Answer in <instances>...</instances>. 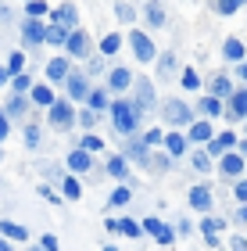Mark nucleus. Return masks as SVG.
<instances>
[{
	"instance_id": "f257e3e1",
	"label": "nucleus",
	"mask_w": 247,
	"mask_h": 251,
	"mask_svg": "<svg viewBox=\"0 0 247 251\" xmlns=\"http://www.w3.org/2000/svg\"><path fill=\"white\" fill-rule=\"evenodd\" d=\"M140 115H143V108L136 104V100H129V97L111 100V122H115V129L122 136H133L140 129Z\"/></svg>"
},
{
	"instance_id": "f03ea898",
	"label": "nucleus",
	"mask_w": 247,
	"mask_h": 251,
	"mask_svg": "<svg viewBox=\"0 0 247 251\" xmlns=\"http://www.w3.org/2000/svg\"><path fill=\"white\" fill-rule=\"evenodd\" d=\"M47 122H50L58 133H68L72 126L79 122V111L72 108V97H68V100H54V104L47 108Z\"/></svg>"
},
{
	"instance_id": "7ed1b4c3",
	"label": "nucleus",
	"mask_w": 247,
	"mask_h": 251,
	"mask_svg": "<svg viewBox=\"0 0 247 251\" xmlns=\"http://www.w3.org/2000/svg\"><path fill=\"white\" fill-rule=\"evenodd\" d=\"M129 47H133V58L143 61V65H151L154 58H158V47H154V40L147 36V32H140V29H129Z\"/></svg>"
},
{
	"instance_id": "20e7f679",
	"label": "nucleus",
	"mask_w": 247,
	"mask_h": 251,
	"mask_svg": "<svg viewBox=\"0 0 247 251\" xmlns=\"http://www.w3.org/2000/svg\"><path fill=\"white\" fill-rule=\"evenodd\" d=\"M22 40H25L29 47H43V43H47V25H43L40 18L25 15V22H22Z\"/></svg>"
},
{
	"instance_id": "39448f33",
	"label": "nucleus",
	"mask_w": 247,
	"mask_h": 251,
	"mask_svg": "<svg viewBox=\"0 0 247 251\" xmlns=\"http://www.w3.org/2000/svg\"><path fill=\"white\" fill-rule=\"evenodd\" d=\"M219 169H222V176H233V179H237V176L247 173V154H240L237 147H233V151H226V154L219 158Z\"/></svg>"
},
{
	"instance_id": "423d86ee",
	"label": "nucleus",
	"mask_w": 247,
	"mask_h": 251,
	"mask_svg": "<svg viewBox=\"0 0 247 251\" xmlns=\"http://www.w3.org/2000/svg\"><path fill=\"white\" fill-rule=\"evenodd\" d=\"M161 115H165V122H172V126H190L194 122V111H190L183 100H165V108H161Z\"/></svg>"
},
{
	"instance_id": "0eeeda50",
	"label": "nucleus",
	"mask_w": 247,
	"mask_h": 251,
	"mask_svg": "<svg viewBox=\"0 0 247 251\" xmlns=\"http://www.w3.org/2000/svg\"><path fill=\"white\" fill-rule=\"evenodd\" d=\"M143 233H151V237H154L158 244H172L179 230H172V226H165V223L158 219V215H147V219H143Z\"/></svg>"
},
{
	"instance_id": "6e6552de",
	"label": "nucleus",
	"mask_w": 247,
	"mask_h": 251,
	"mask_svg": "<svg viewBox=\"0 0 247 251\" xmlns=\"http://www.w3.org/2000/svg\"><path fill=\"white\" fill-rule=\"evenodd\" d=\"M237 144H240V136L233 133V129H226V133H215V136H211V140H208L204 147H208V151L215 154V158H222L226 151H233V147H237Z\"/></svg>"
},
{
	"instance_id": "1a4fd4ad",
	"label": "nucleus",
	"mask_w": 247,
	"mask_h": 251,
	"mask_svg": "<svg viewBox=\"0 0 247 251\" xmlns=\"http://www.w3.org/2000/svg\"><path fill=\"white\" fill-rule=\"evenodd\" d=\"M65 50H68L72 58H90V36H86L79 25L68 32V43H65Z\"/></svg>"
},
{
	"instance_id": "9d476101",
	"label": "nucleus",
	"mask_w": 247,
	"mask_h": 251,
	"mask_svg": "<svg viewBox=\"0 0 247 251\" xmlns=\"http://www.w3.org/2000/svg\"><path fill=\"white\" fill-rule=\"evenodd\" d=\"M226 104H229V111H226V115H229L233 122L247 119V86H237V90L229 94V100H226Z\"/></svg>"
},
{
	"instance_id": "9b49d317",
	"label": "nucleus",
	"mask_w": 247,
	"mask_h": 251,
	"mask_svg": "<svg viewBox=\"0 0 247 251\" xmlns=\"http://www.w3.org/2000/svg\"><path fill=\"white\" fill-rule=\"evenodd\" d=\"M186 133H190V140H194V144H208L211 136H215V126H211V119L204 115V119H194V122H190Z\"/></svg>"
},
{
	"instance_id": "f8f14e48",
	"label": "nucleus",
	"mask_w": 247,
	"mask_h": 251,
	"mask_svg": "<svg viewBox=\"0 0 247 251\" xmlns=\"http://www.w3.org/2000/svg\"><path fill=\"white\" fill-rule=\"evenodd\" d=\"M133 97H136V104L143 111L158 108V104H154V83H151V79H136V83H133Z\"/></svg>"
},
{
	"instance_id": "ddd939ff",
	"label": "nucleus",
	"mask_w": 247,
	"mask_h": 251,
	"mask_svg": "<svg viewBox=\"0 0 247 251\" xmlns=\"http://www.w3.org/2000/svg\"><path fill=\"white\" fill-rule=\"evenodd\" d=\"M65 86H68V97H72V100H86L90 90H93V86H90V75H86V72H72Z\"/></svg>"
},
{
	"instance_id": "4468645a",
	"label": "nucleus",
	"mask_w": 247,
	"mask_h": 251,
	"mask_svg": "<svg viewBox=\"0 0 247 251\" xmlns=\"http://www.w3.org/2000/svg\"><path fill=\"white\" fill-rule=\"evenodd\" d=\"M68 75H72V61L68 58H50L47 61V79L50 83H68Z\"/></svg>"
},
{
	"instance_id": "2eb2a0df",
	"label": "nucleus",
	"mask_w": 247,
	"mask_h": 251,
	"mask_svg": "<svg viewBox=\"0 0 247 251\" xmlns=\"http://www.w3.org/2000/svg\"><path fill=\"white\" fill-rule=\"evenodd\" d=\"M50 18L61 22V25H68V29H75V22H79V7H75L72 0H65V4H58L50 11Z\"/></svg>"
},
{
	"instance_id": "dca6fc26",
	"label": "nucleus",
	"mask_w": 247,
	"mask_h": 251,
	"mask_svg": "<svg viewBox=\"0 0 247 251\" xmlns=\"http://www.w3.org/2000/svg\"><path fill=\"white\" fill-rule=\"evenodd\" d=\"M186 144H190V133H179V129L165 133V151L172 154V158H183L186 154Z\"/></svg>"
},
{
	"instance_id": "f3484780",
	"label": "nucleus",
	"mask_w": 247,
	"mask_h": 251,
	"mask_svg": "<svg viewBox=\"0 0 247 251\" xmlns=\"http://www.w3.org/2000/svg\"><path fill=\"white\" fill-rule=\"evenodd\" d=\"M133 83H136V75H133L129 68H111V72H108V86L115 90V94H122V90H129Z\"/></svg>"
},
{
	"instance_id": "a211bd4d",
	"label": "nucleus",
	"mask_w": 247,
	"mask_h": 251,
	"mask_svg": "<svg viewBox=\"0 0 247 251\" xmlns=\"http://www.w3.org/2000/svg\"><path fill=\"white\" fill-rule=\"evenodd\" d=\"M29 100H32L36 108H50L58 97H54V90H50L47 83H32V90H29Z\"/></svg>"
},
{
	"instance_id": "6ab92c4d",
	"label": "nucleus",
	"mask_w": 247,
	"mask_h": 251,
	"mask_svg": "<svg viewBox=\"0 0 247 251\" xmlns=\"http://www.w3.org/2000/svg\"><path fill=\"white\" fill-rule=\"evenodd\" d=\"M233 75H211V83H208V94H215V97H222V100H229V94H233Z\"/></svg>"
},
{
	"instance_id": "aec40b11",
	"label": "nucleus",
	"mask_w": 247,
	"mask_h": 251,
	"mask_svg": "<svg viewBox=\"0 0 247 251\" xmlns=\"http://www.w3.org/2000/svg\"><path fill=\"white\" fill-rule=\"evenodd\" d=\"M90 154H93V151H86L83 144H79V147H72V154H68V169H72V173H86V169L93 165V162H90Z\"/></svg>"
},
{
	"instance_id": "412c9836",
	"label": "nucleus",
	"mask_w": 247,
	"mask_h": 251,
	"mask_svg": "<svg viewBox=\"0 0 247 251\" xmlns=\"http://www.w3.org/2000/svg\"><path fill=\"white\" fill-rule=\"evenodd\" d=\"M68 25H61V22H54L50 18V25H47V43L50 47H65V43H68Z\"/></svg>"
},
{
	"instance_id": "4be33fe9",
	"label": "nucleus",
	"mask_w": 247,
	"mask_h": 251,
	"mask_svg": "<svg viewBox=\"0 0 247 251\" xmlns=\"http://www.w3.org/2000/svg\"><path fill=\"white\" fill-rule=\"evenodd\" d=\"M215 162H219V158L211 154L208 147H204V151H194V154H190V165H194L197 173H211V169H215Z\"/></svg>"
},
{
	"instance_id": "5701e85b",
	"label": "nucleus",
	"mask_w": 247,
	"mask_h": 251,
	"mask_svg": "<svg viewBox=\"0 0 247 251\" xmlns=\"http://www.w3.org/2000/svg\"><path fill=\"white\" fill-rule=\"evenodd\" d=\"M86 104H90V108H97V111H111V97H108V90H104V86H93V90H90V97H86Z\"/></svg>"
},
{
	"instance_id": "b1692460",
	"label": "nucleus",
	"mask_w": 247,
	"mask_h": 251,
	"mask_svg": "<svg viewBox=\"0 0 247 251\" xmlns=\"http://www.w3.org/2000/svg\"><path fill=\"white\" fill-rule=\"evenodd\" d=\"M4 111H7V115L18 122V119H25V111H29V100L22 97V94H11V100L4 104Z\"/></svg>"
},
{
	"instance_id": "393cba45",
	"label": "nucleus",
	"mask_w": 247,
	"mask_h": 251,
	"mask_svg": "<svg viewBox=\"0 0 247 251\" xmlns=\"http://www.w3.org/2000/svg\"><path fill=\"white\" fill-rule=\"evenodd\" d=\"M197 111H201V115H208V119H219V115H222V97H215V94L201 97V104H197Z\"/></svg>"
},
{
	"instance_id": "a878e982",
	"label": "nucleus",
	"mask_w": 247,
	"mask_h": 251,
	"mask_svg": "<svg viewBox=\"0 0 247 251\" xmlns=\"http://www.w3.org/2000/svg\"><path fill=\"white\" fill-rule=\"evenodd\" d=\"M190 204H194L197 212H208L211 208V190L208 187H190Z\"/></svg>"
},
{
	"instance_id": "bb28decb",
	"label": "nucleus",
	"mask_w": 247,
	"mask_h": 251,
	"mask_svg": "<svg viewBox=\"0 0 247 251\" xmlns=\"http://www.w3.org/2000/svg\"><path fill=\"white\" fill-rule=\"evenodd\" d=\"M222 54H226L229 61H244V58H247V47H244V40H237V36H229L226 43H222Z\"/></svg>"
},
{
	"instance_id": "cd10ccee",
	"label": "nucleus",
	"mask_w": 247,
	"mask_h": 251,
	"mask_svg": "<svg viewBox=\"0 0 247 251\" xmlns=\"http://www.w3.org/2000/svg\"><path fill=\"white\" fill-rule=\"evenodd\" d=\"M108 173L115 176V179H129V162H126V154L108 158Z\"/></svg>"
},
{
	"instance_id": "c85d7f7f",
	"label": "nucleus",
	"mask_w": 247,
	"mask_h": 251,
	"mask_svg": "<svg viewBox=\"0 0 247 251\" xmlns=\"http://www.w3.org/2000/svg\"><path fill=\"white\" fill-rule=\"evenodd\" d=\"M61 194H65V201H79V198H83V187H79V179H75L72 173L65 176V183H61Z\"/></svg>"
},
{
	"instance_id": "c756f323",
	"label": "nucleus",
	"mask_w": 247,
	"mask_h": 251,
	"mask_svg": "<svg viewBox=\"0 0 247 251\" xmlns=\"http://www.w3.org/2000/svg\"><path fill=\"white\" fill-rule=\"evenodd\" d=\"M147 25L151 29H161L165 25V7L158 4V0H151V4H147Z\"/></svg>"
},
{
	"instance_id": "7c9ffc66",
	"label": "nucleus",
	"mask_w": 247,
	"mask_h": 251,
	"mask_svg": "<svg viewBox=\"0 0 247 251\" xmlns=\"http://www.w3.org/2000/svg\"><path fill=\"white\" fill-rule=\"evenodd\" d=\"M222 219H215V215H204V219H201V233L204 237H219V230H222Z\"/></svg>"
},
{
	"instance_id": "2f4dec72",
	"label": "nucleus",
	"mask_w": 247,
	"mask_h": 251,
	"mask_svg": "<svg viewBox=\"0 0 247 251\" xmlns=\"http://www.w3.org/2000/svg\"><path fill=\"white\" fill-rule=\"evenodd\" d=\"M122 50V36L118 32H108L104 40H100V54H118Z\"/></svg>"
},
{
	"instance_id": "473e14b6",
	"label": "nucleus",
	"mask_w": 247,
	"mask_h": 251,
	"mask_svg": "<svg viewBox=\"0 0 247 251\" xmlns=\"http://www.w3.org/2000/svg\"><path fill=\"white\" fill-rule=\"evenodd\" d=\"M0 233H7L11 241H25V226H15V223H7V219H0Z\"/></svg>"
},
{
	"instance_id": "72a5a7b5",
	"label": "nucleus",
	"mask_w": 247,
	"mask_h": 251,
	"mask_svg": "<svg viewBox=\"0 0 247 251\" xmlns=\"http://www.w3.org/2000/svg\"><path fill=\"white\" fill-rule=\"evenodd\" d=\"M25 15H32V18H47V15H50L47 0H25Z\"/></svg>"
},
{
	"instance_id": "f704fd0d",
	"label": "nucleus",
	"mask_w": 247,
	"mask_h": 251,
	"mask_svg": "<svg viewBox=\"0 0 247 251\" xmlns=\"http://www.w3.org/2000/svg\"><path fill=\"white\" fill-rule=\"evenodd\" d=\"M118 233H126V237H140L143 233V219H118Z\"/></svg>"
},
{
	"instance_id": "c9c22d12",
	"label": "nucleus",
	"mask_w": 247,
	"mask_h": 251,
	"mask_svg": "<svg viewBox=\"0 0 247 251\" xmlns=\"http://www.w3.org/2000/svg\"><path fill=\"white\" fill-rule=\"evenodd\" d=\"M115 18H118V22H126V25H129V22H136V11H133V4H126V0H118V4H115Z\"/></svg>"
},
{
	"instance_id": "e433bc0d",
	"label": "nucleus",
	"mask_w": 247,
	"mask_h": 251,
	"mask_svg": "<svg viewBox=\"0 0 247 251\" xmlns=\"http://www.w3.org/2000/svg\"><path fill=\"white\" fill-rule=\"evenodd\" d=\"M179 83H183V90H197V86H201V75H197L194 68L186 65L183 72H179Z\"/></svg>"
},
{
	"instance_id": "4c0bfd02",
	"label": "nucleus",
	"mask_w": 247,
	"mask_h": 251,
	"mask_svg": "<svg viewBox=\"0 0 247 251\" xmlns=\"http://www.w3.org/2000/svg\"><path fill=\"white\" fill-rule=\"evenodd\" d=\"M240 4H247V0H215V11H219V15H237V11H240Z\"/></svg>"
},
{
	"instance_id": "58836bf2",
	"label": "nucleus",
	"mask_w": 247,
	"mask_h": 251,
	"mask_svg": "<svg viewBox=\"0 0 247 251\" xmlns=\"http://www.w3.org/2000/svg\"><path fill=\"white\" fill-rule=\"evenodd\" d=\"M176 72V54H161L158 58V75L165 79V75H172Z\"/></svg>"
},
{
	"instance_id": "ea45409f",
	"label": "nucleus",
	"mask_w": 247,
	"mask_h": 251,
	"mask_svg": "<svg viewBox=\"0 0 247 251\" xmlns=\"http://www.w3.org/2000/svg\"><path fill=\"white\" fill-rule=\"evenodd\" d=\"M129 198H133V194H129V187H126V183L111 190V204H115V208H122V204H129Z\"/></svg>"
},
{
	"instance_id": "a19ab883",
	"label": "nucleus",
	"mask_w": 247,
	"mask_h": 251,
	"mask_svg": "<svg viewBox=\"0 0 247 251\" xmlns=\"http://www.w3.org/2000/svg\"><path fill=\"white\" fill-rule=\"evenodd\" d=\"M168 165H172V154H168V151H158V154H151V169H158V173H165Z\"/></svg>"
},
{
	"instance_id": "79ce46f5",
	"label": "nucleus",
	"mask_w": 247,
	"mask_h": 251,
	"mask_svg": "<svg viewBox=\"0 0 247 251\" xmlns=\"http://www.w3.org/2000/svg\"><path fill=\"white\" fill-rule=\"evenodd\" d=\"M7 68H11V75H18L22 68H25V54H22V50H11V58H7Z\"/></svg>"
},
{
	"instance_id": "37998d69",
	"label": "nucleus",
	"mask_w": 247,
	"mask_h": 251,
	"mask_svg": "<svg viewBox=\"0 0 247 251\" xmlns=\"http://www.w3.org/2000/svg\"><path fill=\"white\" fill-rule=\"evenodd\" d=\"M11 86H15V94H25V90H32V79L25 72H18V75H11Z\"/></svg>"
},
{
	"instance_id": "c03bdc74",
	"label": "nucleus",
	"mask_w": 247,
	"mask_h": 251,
	"mask_svg": "<svg viewBox=\"0 0 247 251\" xmlns=\"http://www.w3.org/2000/svg\"><path fill=\"white\" fill-rule=\"evenodd\" d=\"M79 144L86 147V151H93V154H97V151H104V140H100V136H97V133H86V136H83V140H79Z\"/></svg>"
},
{
	"instance_id": "a18cd8bd",
	"label": "nucleus",
	"mask_w": 247,
	"mask_h": 251,
	"mask_svg": "<svg viewBox=\"0 0 247 251\" xmlns=\"http://www.w3.org/2000/svg\"><path fill=\"white\" fill-rule=\"evenodd\" d=\"M143 140H147V147H165V133L161 129H147V133H143Z\"/></svg>"
},
{
	"instance_id": "49530a36",
	"label": "nucleus",
	"mask_w": 247,
	"mask_h": 251,
	"mask_svg": "<svg viewBox=\"0 0 247 251\" xmlns=\"http://www.w3.org/2000/svg\"><path fill=\"white\" fill-rule=\"evenodd\" d=\"M233 198H237L240 204L247 201V176H237V183H233Z\"/></svg>"
},
{
	"instance_id": "de8ad7c7",
	"label": "nucleus",
	"mask_w": 247,
	"mask_h": 251,
	"mask_svg": "<svg viewBox=\"0 0 247 251\" xmlns=\"http://www.w3.org/2000/svg\"><path fill=\"white\" fill-rule=\"evenodd\" d=\"M40 140H43L40 126H25V144H29V147H40Z\"/></svg>"
},
{
	"instance_id": "09e8293b",
	"label": "nucleus",
	"mask_w": 247,
	"mask_h": 251,
	"mask_svg": "<svg viewBox=\"0 0 247 251\" xmlns=\"http://www.w3.org/2000/svg\"><path fill=\"white\" fill-rule=\"evenodd\" d=\"M7 133H11V115H7L4 108H0V144L7 140Z\"/></svg>"
},
{
	"instance_id": "8fccbe9b",
	"label": "nucleus",
	"mask_w": 247,
	"mask_h": 251,
	"mask_svg": "<svg viewBox=\"0 0 247 251\" xmlns=\"http://www.w3.org/2000/svg\"><path fill=\"white\" fill-rule=\"evenodd\" d=\"M97 115H100L97 108H86V111H79V126H93V122H97Z\"/></svg>"
},
{
	"instance_id": "3c124183",
	"label": "nucleus",
	"mask_w": 247,
	"mask_h": 251,
	"mask_svg": "<svg viewBox=\"0 0 247 251\" xmlns=\"http://www.w3.org/2000/svg\"><path fill=\"white\" fill-rule=\"evenodd\" d=\"M233 79H240V83L247 86V58H244V61H237V72H233Z\"/></svg>"
},
{
	"instance_id": "603ef678",
	"label": "nucleus",
	"mask_w": 247,
	"mask_h": 251,
	"mask_svg": "<svg viewBox=\"0 0 247 251\" xmlns=\"http://www.w3.org/2000/svg\"><path fill=\"white\" fill-rule=\"evenodd\" d=\"M40 194H43V198H47L50 204H61V198H65V194H54L50 187H40Z\"/></svg>"
},
{
	"instance_id": "864d4df0",
	"label": "nucleus",
	"mask_w": 247,
	"mask_h": 251,
	"mask_svg": "<svg viewBox=\"0 0 247 251\" xmlns=\"http://www.w3.org/2000/svg\"><path fill=\"white\" fill-rule=\"evenodd\" d=\"M4 83H11V68H7V65H0V86H4Z\"/></svg>"
},
{
	"instance_id": "5fc2aeb1",
	"label": "nucleus",
	"mask_w": 247,
	"mask_h": 251,
	"mask_svg": "<svg viewBox=\"0 0 247 251\" xmlns=\"http://www.w3.org/2000/svg\"><path fill=\"white\" fill-rule=\"evenodd\" d=\"M43 248L54 251V248H58V237H50V233H47V237H43Z\"/></svg>"
},
{
	"instance_id": "6e6d98bb",
	"label": "nucleus",
	"mask_w": 247,
	"mask_h": 251,
	"mask_svg": "<svg viewBox=\"0 0 247 251\" xmlns=\"http://www.w3.org/2000/svg\"><path fill=\"white\" fill-rule=\"evenodd\" d=\"M104 230L108 233H118V219H104Z\"/></svg>"
},
{
	"instance_id": "4d7b16f0",
	"label": "nucleus",
	"mask_w": 247,
	"mask_h": 251,
	"mask_svg": "<svg viewBox=\"0 0 247 251\" xmlns=\"http://www.w3.org/2000/svg\"><path fill=\"white\" fill-rule=\"evenodd\" d=\"M233 251H247V241H244V237H233Z\"/></svg>"
},
{
	"instance_id": "13d9d810",
	"label": "nucleus",
	"mask_w": 247,
	"mask_h": 251,
	"mask_svg": "<svg viewBox=\"0 0 247 251\" xmlns=\"http://www.w3.org/2000/svg\"><path fill=\"white\" fill-rule=\"evenodd\" d=\"M237 223H247V201L240 204V212H237Z\"/></svg>"
},
{
	"instance_id": "bf43d9fd",
	"label": "nucleus",
	"mask_w": 247,
	"mask_h": 251,
	"mask_svg": "<svg viewBox=\"0 0 247 251\" xmlns=\"http://www.w3.org/2000/svg\"><path fill=\"white\" fill-rule=\"evenodd\" d=\"M237 151H240V154H247V136H244V140L237 144Z\"/></svg>"
},
{
	"instance_id": "052dcab7",
	"label": "nucleus",
	"mask_w": 247,
	"mask_h": 251,
	"mask_svg": "<svg viewBox=\"0 0 247 251\" xmlns=\"http://www.w3.org/2000/svg\"><path fill=\"white\" fill-rule=\"evenodd\" d=\"M7 241H11V237L4 233V237H0V251H7Z\"/></svg>"
},
{
	"instance_id": "680f3d73",
	"label": "nucleus",
	"mask_w": 247,
	"mask_h": 251,
	"mask_svg": "<svg viewBox=\"0 0 247 251\" xmlns=\"http://www.w3.org/2000/svg\"><path fill=\"white\" fill-rule=\"evenodd\" d=\"M4 22H7V7H0V25H4Z\"/></svg>"
},
{
	"instance_id": "e2e57ef3",
	"label": "nucleus",
	"mask_w": 247,
	"mask_h": 251,
	"mask_svg": "<svg viewBox=\"0 0 247 251\" xmlns=\"http://www.w3.org/2000/svg\"><path fill=\"white\" fill-rule=\"evenodd\" d=\"M244 176H247V173H244Z\"/></svg>"
}]
</instances>
